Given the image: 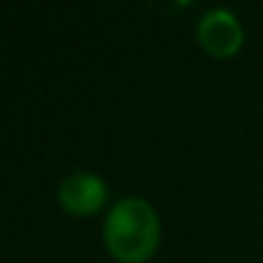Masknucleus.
Masks as SVG:
<instances>
[{
	"label": "nucleus",
	"instance_id": "obj_1",
	"mask_svg": "<svg viewBox=\"0 0 263 263\" xmlns=\"http://www.w3.org/2000/svg\"><path fill=\"white\" fill-rule=\"evenodd\" d=\"M105 243L122 263H142L159 246V215L142 198H125L105 221Z\"/></svg>",
	"mask_w": 263,
	"mask_h": 263
},
{
	"label": "nucleus",
	"instance_id": "obj_2",
	"mask_svg": "<svg viewBox=\"0 0 263 263\" xmlns=\"http://www.w3.org/2000/svg\"><path fill=\"white\" fill-rule=\"evenodd\" d=\"M198 40L204 46V51H210L212 57H232L238 54L240 43H243V31H240L238 17H232L223 9L206 12L198 23Z\"/></svg>",
	"mask_w": 263,
	"mask_h": 263
},
{
	"label": "nucleus",
	"instance_id": "obj_3",
	"mask_svg": "<svg viewBox=\"0 0 263 263\" xmlns=\"http://www.w3.org/2000/svg\"><path fill=\"white\" fill-rule=\"evenodd\" d=\"M105 198H108V187L102 178L91 173H74L60 184V204L74 215H91L102 210Z\"/></svg>",
	"mask_w": 263,
	"mask_h": 263
}]
</instances>
